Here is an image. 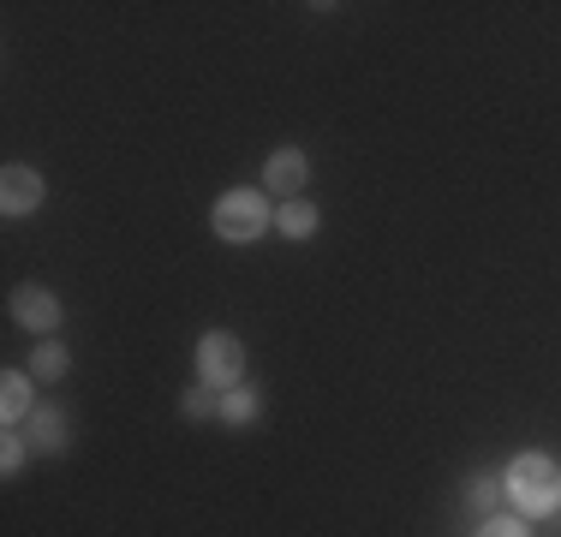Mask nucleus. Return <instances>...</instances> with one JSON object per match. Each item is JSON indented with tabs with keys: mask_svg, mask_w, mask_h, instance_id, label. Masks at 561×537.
I'll return each instance as SVG.
<instances>
[{
	"mask_svg": "<svg viewBox=\"0 0 561 537\" xmlns=\"http://www.w3.org/2000/svg\"><path fill=\"white\" fill-rule=\"evenodd\" d=\"M36 412V376L31 370H7L0 376V419H7V430L31 424Z\"/></svg>",
	"mask_w": 561,
	"mask_h": 537,
	"instance_id": "6e6552de",
	"label": "nucleus"
},
{
	"mask_svg": "<svg viewBox=\"0 0 561 537\" xmlns=\"http://www.w3.org/2000/svg\"><path fill=\"white\" fill-rule=\"evenodd\" d=\"M502 502L514 507L519 519H556L561 514V466L550 454H514L502 466Z\"/></svg>",
	"mask_w": 561,
	"mask_h": 537,
	"instance_id": "f257e3e1",
	"label": "nucleus"
},
{
	"mask_svg": "<svg viewBox=\"0 0 561 537\" xmlns=\"http://www.w3.org/2000/svg\"><path fill=\"white\" fill-rule=\"evenodd\" d=\"M48 204V180L31 168V161H7L0 168V215L7 221H24V215H36Z\"/></svg>",
	"mask_w": 561,
	"mask_h": 537,
	"instance_id": "39448f33",
	"label": "nucleus"
},
{
	"mask_svg": "<svg viewBox=\"0 0 561 537\" xmlns=\"http://www.w3.org/2000/svg\"><path fill=\"white\" fill-rule=\"evenodd\" d=\"M270 227H275V197L263 192V185H233V192H221L216 209H209V233H216L221 245H257Z\"/></svg>",
	"mask_w": 561,
	"mask_h": 537,
	"instance_id": "f03ea898",
	"label": "nucleus"
},
{
	"mask_svg": "<svg viewBox=\"0 0 561 537\" xmlns=\"http://www.w3.org/2000/svg\"><path fill=\"white\" fill-rule=\"evenodd\" d=\"M7 317L19 322L24 334H43V341H55V329L66 322V305L55 299V287H43V281H19L7 299Z\"/></svg>",
	"mask_w": 561,
	"mask_h": 537,
	"instance_id": "20e7f679",
	"label": "nucleus"
},
{
	"mask_svg": "<svg viewBox=\"0 0 561 537\" xmlns=\"http://www.w3.org/2000/svg\"><path fill=\"white\" fill-rule=\"evenodd\" d=\"M197 382L216 388V395L245 382V341L233 329H204V341H197Z\"/></svg>",
	"mask_w": 561,
	"mask_h": 537,
	"instance_id": "7ed1b4c3",
	"label": "nucleus"
},
{
	"mask_svg": "<svg viewBox=\"0 0 561 537\" xmlns=\"http://www.w3.org/2000/svg\"><path fill=\"white\" fill-rule=\"evenodd\" d=\"M466 507H472L478 519L502 514V472H472L466 478Z\"/></svg>",
	"mask_w": 561,
	"mask_h": 537,
	"instance_id": "f8f14e48",
	"label": "nucleus"
},
{
	"mask_svg": "<svg viewBox=\"0 0 561 537\" xmlns=\"http://www.w3.org/2000/svg\"><path fill=\"white\" fill-rule=\"evenodd\" d=\"M180 419H192V424L221 419V395H216V388H204V382H192V388L180 395Z\"/></svg>",
	"mask_w": 561,
	"mask_h": 537,
	"instance_id": "ddd939ff",
	"label": "nucleus"
},
{
	"mask_svg": "<svg viewBox=\"0 0 561 537\" xmlns=\"http://www.w3.org/2000/svg\"><path fill=\"white\" fill-rule=\"evenodd\" d=\"M317 227H323V209L317 204H305V197L275 204V233L280 239H317Z\"/></svg>",
	"mask_w": 561,
	"mask_h": 537,
	"instance_id": "1a4fd4ad",
	"label": "nucleus"
},
{
	"mask_svg": "<svg viewBox=\"0 0 561 537\" xmlns=\"http://www.w3.org/2000/svg\"><path fill=\"white\" fill-rule=\"evenodd\" d=\"M66 370H72V353H66L60 341H43V346H31V376H36L43 388L66 382Z\"/></svg>",
	"mask_w": 561,
	"mask_h": 537,
	"instance_id": "9b49d317",
	"label": "nucleus"
},
{
	"mask_svg": "<svg viewBox=\"0 0 561 537\" xmlns=\"http://www.w3.org/2000/svg\"><path fill=\"white\" fill-rule=\"evenodd\" d=\"M478 537H538V532H531V519H519L514 507H502V514L478 519Z\"/></svg>",
	"mask_w": 561,
	"mask_h": 537,
	"instance_id": "2eb2a0df",
	"label": "nucleus"
},
{
	"mask_svg": "<svg viewBox=\"0 0 561 537\" xmlns=\"http://www.w3.org/2000/svg\"><path fill=\"white\" fill-rule=\"evenodd\" d=\"M24 460H31V436H24V430H7V436H0V478H19L24 472Z\"/></svg>",
	"mask_w": 561,
	"mask_h": 537,
	"instance_id": "4468645a",
	"label": "nucleus"
},
{
	"mask_svg": "<svg viewBox=\"0 0 561 537\" xmlns=\"http://www.w3.org/2000/svg\"><path fill=\"white\" fill-rule=\"evenodd\" d=\"M305 185H311V156L299 144H275L270 161H263V192L275 204H287V197H305Z\"/></svg>",
	"mask_w": 561,
	"mask_h": 537,
	"instance_id": "423d86ee",
	"label": "nucleus"
},
{
	"mask_svg": "<svg viewBox=\"0 0 561 537\" xmlns=\"http://www.w3.org/2000/svg\"><path fill=\"white\" fill-rule=\"evenodd\" d=\"M263 419V388L257 382H239L221 395V424H257Z\"/></svg>",
	"mask_w": 561,
	"mask_h": 537,
	"instance_id": "9d476101",
	"label": "nucleus"
},
{
	"mask_svg": "<svg viewBox=\"0 0 561 537\" xmlns=\"http://www.w3.org/2000/svg\"><path fill=\"white\" fill-rule=\"evenodd\" d=\"M24 436H31V454L55 460V454H66V442H72V419H66L60 407H36L31 424H24Z\"/></svg>",
	"mask_w": 561,
	"mask_h": 537,
	"instance_id": "0eeeda50",
	"label": "nucleus"
}]
</instances>
